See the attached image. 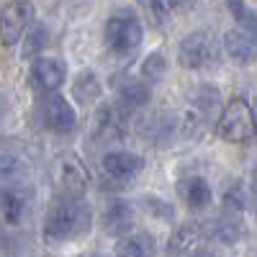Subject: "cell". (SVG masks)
Returning <instances> with one entry per match:
<instances>
[{
    "label": "cell",
    "mask_w": 257,
    "mask_h": 257,
    "mask_svg": "<svg viewBox=\"0 0 257 257\" xmlns=\"http://www.w3.org/2000/svg\"><path fill=\"white\" fill-rule=\"evenodd\" d=\"M167 72V59L162 52H152V54H147V59L142 62V77L147 82H157L162 75Z\"/></svg>",
    "instance_id": "obj_21"
},
{
    "label": "cell",
    "mask_w": 257,
    "mask_h": 257,
    "mask_svg": "<svg viewBox=\"0 0 257 257\" xmlns=\"http://www.w3.org/2000/svg\"><path fill=\"white\" fill-rule=\"evenodd\" d=\"M31 85L39 93H54L57 88H62V82L67 80V64L59 57H36L31 62Z\"/></svg>",
    "instance_id": "obj_9"
},
{
    "label": "cell",
    "mask_w": 257,
    "mask_h": 257,
    "mask_svg": "<svg viewBox=\"0 0 257 257\" xmlns=\"http://www.w3.org/2000/svg\"><path fill=\"white\" fill-rule=\"evenodd\" d=\"M93 257H103V254H93Z\"/></svg>",
    "instance_id": "obj_26"
},
{
    "label": "cell",
    "mask_w": 257,
    "mask_h": 257,
    "mask_svg": "<svg viewBox=\"0 0 257 257\" xmlns=\"http://www.w3.org/2000/svg\"><path fill=\"white\" fill-rule=\"evenodd\" d=\"M134 226V206L128 201H111L103 211V229L111 237H126Z\"/></svg>",
    "instance_id": "obj_14"
},
{
    "label": "cell",
    "mask_w": 257,
    "mask_h": 257,
    "mask_svg": "<svg viewBox=\"0 0 257 257\" xmlns=\"http://www.w3.org/2000/svg\"><path fill=\"white\" fill-rule=\"evenodd\" d=\"M103 36H105V44H108V49H111L113 54L126 57V54H132V52L139 49L142 36H144V29H142L139 16H137L134 11L123 8V11H116V13L108 16Z\"/></svg>",
    "instance_id": "obj_4"
},
{
    "label": "cell",
    "mask_w": 257,
    "mask_h": 257,
    "mask_svg": "<svg viewBox=\"0 0 257 257\" xmlns=\"http://www.w3.org/2000/svg\"><path fill=\"white\" fill-rule=\"evenodd\" d=\"M203 242H206V229H203V221H185L180 224L173 237L167 242V257H193L198 249H203Z\"/></svg>",
    "instance_id": "obj_12"
},
{
    "label": "cell",
    "mask_w": 257,
    "mask_h": 257,
    "mask_svg": "<svg viewBox=\"0 0 257 257\" xmlns=\"http://www.w3.org/2000/svg\"><path fill=\"white\" fill-rule=\"evenodd\" d=\"M178 196L190 206V208H206L211 201H213V193H211V185L198 178V175H190V178H183L178 183Z\"/></svg>",
    "instance_id": "obj_17"
},
{
    "label": "cell",
    "mask_w": 257,
    "mask_h": 257,
    "mask_svg": "<svg viewBox=\"0 0 257 257\" xmlns=\"http://www.w3.org/2000/svg\"><path fill=\"white\" fill-rule=\"evenodd\" d=\"M216 57H219V41L211 31H193L178 47V59L188 70H206L211 64H216Z\"/></svg>",
    "instance_id": "obj_7"
},
{
    "label": "cell",
    "mask_w": 257,
    "mask_h": 257,
    "mask_svg": "<svg viewBox=\"0 0 257 257\" xmlns=\"http://www.w3.org/2000/svg\"><path fill=\"white\" fill-rule=\"evenodd\" d=\"M31 173V165L26 152L18 144H0V185H16L24 183Z\"/></svg>",
    "instance_id": "obj_13"
},
{
    "label": "cell",
    "mask_w": 257,
    "mask_h": 257,
    "mask_svg": "<svg viewBox=\"0 0 257 257\" xmlns=\"http://www.w3.org/2000/svg\"><path fill=\"white\" fill-rule=\"evenodd\" d=\"M203 229H206V239H213V242H221V244H234L239 237V226L229 221V219H211V221H203Z\"/></svg>",
    "instance_id": "obj_19"
},
{
    "label": "cell",
    "mask_w": 257,
    "mask_h": 257,
    "mask_svg": "<svg viewBox=\"0 0 257 257\" xmlns=\"http://www.w3.org/2000/svg\"><path fill=\"white\" fill-rule=\"evenodd\" d=\"M216 103H219V90H216V88L201 85V88L193 90V93L188 95V103H185L183 113H178L180 137L193 139V137L203 134L208 118L213 116V111H216Z\"/></svg>",
    "instance_id": "obj_5"
},
{
    "label": "cell",
    "mask_w": 257,
    "mask_h": 257,
    "mask_svg": "<svg viewBox=\"0 0 257 257\" xmlns=\"http://www.w3.org/2000/svg\"><path fill=\"white\" fill-rule=\"evenodd\" d=\"M157 254V239L149 231H132L118 239L116 257H155Z\"/></svg>",
    "instance_id": "obj_16"
},
{
    "label": "cell",
    "mask_w": 257,
    "mask_h": 257,
    "mask_svg": "<svg viewBox=\"0 0 257 257\" xmlns=\"http://www.w3.org/2000/svg\"><path fill=\"white\" fill-rule=\"evenodd\" d=\"M39 118L54 134H70L77 126V113L72 108V103L59 93H52V95H47L44 100H41Z\"/></svg>",
    "instance_id": "obj_8"
},
{
    "label": "cell",
    "mask_w": 257,
    "mask_h": 257,
    "mask_svg": "<svg viewBox=\"0 0 257 257\" xmlns=\"http://www.w3.org/2000/svg\"><path fill=\"white\" fill-rule=\"evenodd\" d=\"M44 44H47V31H44V26H36V29H31L29 41H26V47H24V57H31L34 52H39Z\"/></svg>",
    "instance_id": "obj_23"
},
{
    "label": "cell",
    "mask_w": 257,
    "mask_h": 257,
    "mask_svg": "<svg viewBox=\"0 0 257 257\" xmlns=\"http://www.w3.org/2000/svg\"><path fill=\"white\" fill-rule=\"evenodd\" d=\"M34 8L29 3H8L0 11V41L6 47H16L21 36H24Z\"/></svg>",
    "instance_id": "obj_11"
},
{
    "label": "cell",
    "mask_w": 257,
    "mask_h": 257,
    "mask_svg": "<svg viewBox=\"0 0 257 257\" xmlns=\"http://www.w3.org/2000/svg\"><path fill=\"white\" fill-rule=\"evenodd\" d=\"M249 203H252L254 219H257V167L252 170V175H249Z\"/></svg>",
    "instance_id": "obj_24"
},
{
    "label": "cell",
    "mask_w": 257,
    "mask_h": 257,
    "mask_svg": "<svg viewBox=\"0 0 257 257\" xmlns=\"http://www.w3.org/2000/svg\"><path fill=\"white\" fill-rule=\"evenodd\" d=\"M193 257H213V252H208V249H198Z\"/></svg>",
    "instance_id": "obj_25"
},
{
    "label": "cell",
    "mask_w": 257,
    "mask_h": 257,
    "mask_svg": "<svg viewBox=\"0 0 257 257\" xmlns=\"http://www.w3.org/2000/svg\"><path fill=\"white\" fill-rule=\"evenodd\" d=\"M93 226V211L82 198H57L44 219V237L52 244L82 239Z\"/></svg>",
    "instance_id": "obj_1"
},
{
    "label": "cell",
    "mask_w": 257,
    "mask_h": 257,
    "mask_svg": "<svg viewBox=\"0 0 257 257\" xmlns=\"http://www.w3.org/2000/svg\"><path fill=\"white\" fill-rule=\"evenodd\" d=\"M98 95H100V85H98L95 75L93 72H82L77 77V82H75V98L80 103H93Z\"/></svg>",
    "instance_id": "obj_20"
},
{
    "label": "cell",
    "mask_w": 257,
    "mask_h": 257,
    "mask_svg": "<svg viewBox=\"0 0 257 257\" xmlns=\"http://www.w3.org/2000/svg\"><path fill=\"white\" fill-rule=\"evenodd\" d=\"M149 98H152V90H149V85L142 82V80H137V82H128L126 88L118 93L116 105H118V108H123L128 116H132L134 111L142 108V105H147Z\"/></svg>",
    "instance_id": "obj_18"
},
{
    "label": "cell",
    "mask_w": 257,
    "mask_h": 257,
    "mask_svg": "<svg viewBox=\"0 0 257 257\" xmlns=\"http://www.w3.org/2000/svg\"><path fill=\"white\" fill-rule=\"evenodd\" d=\"M216 134L231 144H247L257 137V118L244 98H231L216 118Z\"/></svg>",
    "instance_id": "obj_3"
},
{
    "label": "cell",
    "mask_w": 257,
    "mask_h": 257,
    "mask_svg": "<svg viewBox=\"0 0 257 257\" xmlns=\"http://www.w3.org/2000/svg\"><path fill=\"white\" fill-rule=\"evenodd\" d=\"M229 11L237 18V26L224 34V49L231 59L247 64L257 59V11L247 3H229Z\"/></svg>",
    "instance_id": "obj_2"
},
{
    "label": "cell",
    "mask_w": 257,
    "mask_h": 257,
    "mask_svg": "<svg viewBox=\"0 0 257 257\" xmlns=\"http://www.w3.org/2000/svg\"><path fill=\"white\" fill-rule=\"evenodd\" d=\"M224 208L229 211V213H242L244 211V190H242V185H229V190H226V196H224Z\"/></svg>",
    "instance_id": "obj_22"
},
{
    "label": "cell",
    "mask_w": 257,
    "mask_h": 257,
    "mask_svg": "<svg viewBox=\"0 0 257 257\" xmlns=\"http://www.w3.org/2000/svg\"><path fill=\"white\" fill-rule=\"evenodd\" d=\"M29 213V196L18 188H0V221L16 226Z\"/></svg>",
    "instance_id": "obj_15"
},
{
    "label": "cell",
    "mask_w": 257,
    "mask_h": 257,
    "mask_svg": "<svg viewBox=\"0 0 257 257\" xmlns=\"http://www.w3.org/2000/svg\"><path fill=\"white\" fill-rule=\"evenodd\" d=\"M54 183L59 188V198H82L90 183V173L75 152H62L54 160Z\"/></svg>",
    "instance_id": "obj_6"
},
{
    "label": "cell",
    "mask_w": 257,
    "mask_h": 257,
    "mask_svg": "<svg viewBox=\"0 0 257 257\" xmlns=\"http://www.w3.org/2000/svg\"><path fill=\"white\" fill-rule=\"evenodd\" d=\"M142 170H144V160L139 155H134V152L113 149V152L103 155V173L108 175L113 183H118V185L134 183Z\"/></svg>",
    "instance_id": "obj_10"
}]
</instances>
